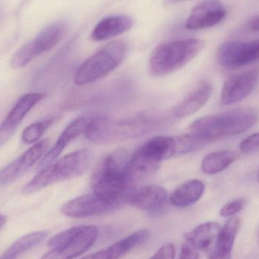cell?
Segmentation results:
<instances>
[{"label": "cell", "mask_w": 259, "mask_h": 259, "mask_svg": "<svg viewBox=\"0 0 259 259\" xmlns=\"http://www.w3.org/2000/svg\"><path fill=\"white\" fill-rule=\"evenodd\" d=\"M131 161V155L123 149L103 157L93 176L94 193L115 207L128 201L134 192L135 180Z\"/></svg>", "instance_id": "1"}, {"label": "cell", "mask_w": 259, "mask_h": 259, "mask_svg": "<svg viewBox=\"0 0 259 259\" xmlns=\"http://www.w3.org/2000/svg\"><path fill=\"white\" fill-rule=\"evenodd\" d=\"M258 112L252 108H239L199 118L192 123L189 132L206 145L245 132L258 121Z\"/></svg>", "instance_id": "2"}, {"label": "cell", "mask_w": 259, "mask_h": 259, "mask_svg": "<svg viewBox=\"0 0 259 259\" xmlns=\"http://www.w3.org/2000/svg\"><path fill=\"white\" fill-rule=\"evenodd\" d=\"M155 120L147 117L110 118L98 117L91 119L85 136L97 143H110L141 137L156 127Z\"/></svg>", "instance_id": "3"}, {"label": "cell", "mask_w": 259, "mask_h": 259, "mask_svg": "<svg viewBox=\"0 0 259 259\" xmlns=\"http://www.w3.org/2000/svg\"><path fill=\"white\" fill-rule=\"evenodd\" d=\"M93 153L87 149H79L55 160L42 167L22 189L25 195L33 194L52 184L80 176L92 161Z\"/></svg>", "instance_id": "4"}, {"label": "cell", "mask_w": 259, "mask_h": 259, "mask_svg": "<svg viewBox=\"0 0 259 259\" xmlns=\"http://www.w3.org/2000/svg\"><path fill=\"white\" fill-rule=\"evenodd\" d=\"M200 39L188 38L164 42L157 47L151 56L149 68L155 76L170 74L185 66L203 49Z\"/></svg>", "instance_id": "5"}, {"label": "cell", "mask_w": 259, "mask_h": 259, "mask_svg": "<svg viewBox=\"0 0 259 259\" xmlns=\"http://www.w3.org/2000/svg\"><path fill=\"white\" fill-rule=\"evenodd\" d=\"M126 52L127 46L123 41L109 42L80 65L74 76V83L88 84L107 75L121 65Z\"/></svg>", "instance_id": "6"}, {"label": "cell", "mask_w": 259, "mask_h": 259, "mask_svg": "<svg viewBox=\"0 0 259 259\" xmlns=\"http://www.w3.org/2000/svg\"><path fill=\"white\" fill-rule=\"evenodd\" d=\"M178 154L176 137H153L143 143L131 155V170L134 178L154 171L158 164Z\"/></svg>", "instance_id": "7"}, {"label": "cell", "mask_w": 259, "mask_h": 259, "mask_svg": "<svg viewBox=\"0 0 259 259\" xmlns=\"http://www.w3.org/2000/svg\"><path fill=\"white\" fill-rule=\"evenodd\" d=\"M68 27L65 23L51 24L42 30L31 42L21 47L11 60V66L17 69L28 65L35 58L54 48L66 34Z\"/></svg>", "instance_id": "8"}, {"label": "cell", "mask_w": 259, "mask_h": 259, "mask_svg": "<svg viewBox=\"0 0 259 259\" xmlns=\"http://www.w3.org/2000/svg\"><path fill=\"white\" fill-rule=\"evenodd\" d=\"M218 60L223 68L228 69L254 63L259 60V39L225 42L218 50Z\"/></svg>", "instance_id": "9"}, {"label": "cell", "mask_w": 259, "mask_h": 259, "mask_svg": "<svg viewBox=\"0 0 259 259\" xmlns=\"http://www.w3.org/2000/svg\"><path fill=\"white\" fill-rule=\"evenodd\" d=\"M46 97V94L31 93L18 99L0 124V149L9 142L26 115Z\"/></svg>", "instance_id": "10"}, {"label": "cell", "mask_w": 259, "mask_h": 259, "mask_svg": "<svg viewBox=\"0 0 259 259\" xmlns=\"http://www.w3.org/2000/svg\"><path fill=\"white\" fill-rule=\"evenodd\" d=\"M50 143V139H45L35 143L17 159L3 167L0 170V187L15 182L22 177L45 155Z\"/></svg>", "instance_id": "11"}, {"label": "cell", "mask_w": 259, "mask_h": 259, "mask_svg": "<svg viewBox=\"0 0 259 259\" xmlns=\"http://www.w3.org/2000/svg\"><path fill=\"white\" fill-rule=\"evenodd\" d=\"M99 230L95 226L82 225L78 232L67 243L52 249L41 259H74L84 253L98 238Z\"/></svg>", "instance_id": "12"}, {"label": "cell", "mask_w": 259, "mask_h": 259, "mask_svg": "<svg viewBox=\"0 0 259 259\" xmlns=\"http://www.w3.org/2000/svg\"><path fill=\"white\" fill-rule=\"evenodd\" d=\"M259 80V68L234 74L227 79L222 88L223 104L232 105L246 99L255 89Z\"/></svg>", "instance_id": "13"}, {"label": "cell", "mask_w": 259, "mask_h": 259, "mask_svg": "<svg viewBox=\"0 0 259 259\" xmlns=\"http://www.w3.org/2000/svg\"><path fill=\"white\" fill-rule=\"evenodd\" d=\"M116 208L95 193H92L68 201L62 206V212L68 217L83 219L100 215Z\"/></svg>", "instance_id": "14"}, {"label": "cell", "mask_w": 259, "mask_h": 259, "mask_svg": "<svg viewBox=\"0 0 259 259\" xmlns=\"http://www.w3.org/2000/svg\"><path fill=\"white\" fill-rule=\"evenodd\" d=\"M225 6L219 0H204L192 10L187 18L188 30L208 28L220 23L226 16Z\"/></svg>", "instance_id": "15"}, {"label": "cell", "mask_w": 259, "mask_h": 259, "mask_svg": "<svg viewBox=\"0 0 259 259\" xmlns=\"http://www.w3.org/2000/svg\"><path fill=\"white\" fill-rule=\"evenodd\" d=\"M167 199L165 189L158 185H149L134 191L128 202L135 208L155 214L165 208Z\"/></svg>", "instance_id": "16"}, {"label": "cell", "mask_w": 259, "mask_h": 259, "mask_svg": "<svg viewBox=\"0 0 259 259\" xmlns=\"http://www.w3.org/2000/svg\"><path fill=\"white\" fill-rule=\"evenodd\" d=\"M90 121V118L80 117L70 123L66 128L62 131L54 146L47 150L41 158L38 164V168L41 169L48 165L59 158V155L73 140L77 138L80 134H84Z\"/></svg>", "instance_id": "17"}, {"label": "cell", "mask_w": 259, "mask_h": 259, "mask_svg": "<svg viewBox=\"0 0 259 259\" xmlns=\"http://www.w3.org/2000/svg\"><path fill=\"white\" fill-rule=\"evenodd\" d=\"M149 237L150 233L149 231L140 230L118 240L107 249L94 252L81 259H119L131 249L144 243Z\"/></svg>", "instance_id": "18"}, {"label": "cell", "mask_w": 259, "mask_h": 259, "mask_svg": "<svg viewBox=\"0 0 259 259\" xmlns=\"http://www.w3.org/2000/svg\"><path fill=\"white\" fill-rule=\"evenodd\" d=\"M134 20L127 15H112L102 19L93 30V40L103 41L115 37L132 28Z\"/></svg>", "instance_id": "19"}, {"label": "cell", "mask_w": 259, "mask_h": 259, "mask_svg": "<svg viewBox=\"0 0 259 259\" xmlns=\"http://www.w3.org/2000/svg\"><path fill=\"white\" fill-rule=\"evenodd\" d=\"M212 92L210 83L203 81L181 101L174 110V114L178 118H185L196 113L209 100Z\"/></svg>", "instance_id": "20"}, {"label": "cell", "mask_w": 259, "mask_h": 259, "mask_svg": "<svg viewBox=\"0 0 259 259\" xmlns=\"http://www.w3.org/2000/svg\"><path fill=\"white\" fill-rule=\"evenodd\" d=\"M205 185L199 180H191L181 184L169 196L172 205L185 208L193 205L203 196Z\"/></svg>", "instance_id": "21"}, {"label": "cell", "mask_w": 259, "mask_h": 259, "mask_svg": "<svg viewBox=\"0 0 259 259\" xmlns=\"http://www.w3.org/2000/svg\"><path fill=\"white\" fill-rule=\"evenodd\" d=\"M240 226L238 218H231L221 228L211 253L222 257H231L236 237Z\"/></svg>", "instance_id": "22"}, {"label": "cell", "mask_w": 259, "mask_h": 259, "mask_svg": "<svg viewBox=\"0 0 259 259\" xmlns=\"http://www.w3.org/2000/svg\"><path fill=\"white\" fill-rule=\"evenodd\" d=\"M220 229V225L216 222H205L187 233L185 240L198 250L207 251L215 242Z\"/></svg>", "instance_id": "23"}, {"label": "cell", "mask_w": 259, "mask_h": 259, "mask_svg": "<svg viewBox=\"0 0 259 259\" xmlns=\"http://www.w3.org/2000/svg\"><path fill=\"white\" fill-rule=\"evenodd\" d=\"M237 159V154L233 151L225 150L208 154L202 160V171L212 175L226 170Z\"/></svg>", "instance_id": "24"}, {"label": "cell", "mask_w": 259, "mask_h": 259, "mask_svg": "<svg viewBox=\"0 0 259 259\" xmlns=\"http://www.w3.org/2000/svg\"><path fill=\"white\" fill-rule=\"evenodd\" d=\"M47 236L48 232L45 231H36L23 236L11 245L10 247L0 256V259H16L44 241Z\"/></svg>", "instance_id": "25"}, {"label": "cell", "mask_w": 259, "mask_h": 259, "mask_svg": "<svg viewBox=\"0 0 259 259\" xmlns=\"http://www.w3.org/2000/svg\"><path fill=\"white\" fill-rule=\"evenodd\" d=\"M56 118H50L27 126L21 134L23 143L27 145L38 143L44 133L54 124Z\"/></svg>", "instance_id": "26"}, {"label": "cell", "mask_w": 259, "mask_h": 259, "mask_svg": "<svg viewBox=\"0 0 259 259\" xmlns=\"http://www.w3.org/2000/svg\"><path fill=\"white\" fill-rule=\"evenodd\" d=\"M246 204V199L244 198H239L227 203L222 207L220 214L222 217H231L237 214L243 209Z\"/></svg>", "instance_id": "27"}, {"label": "cell", "mask_w": 259, "mask_h": 259, "mask_svg": "<svg viewBox=\"0 0 259 259\" xmlns=\"http://www.w3.org/2000/svg\"><path fill=\"white\" fill-rule=\"evenodd\" d=\"M240 148L243 153L258 152L259 151V132L252 134L244 139L240 143Z\"/></svg>", "instance_id": "28"}, {"label": "cell", "mask_w": 259, "mask_h": 259, "mask_svg": "<svg viewBox=\"0 0 259 259\" xmlns=\"http://www.w3.org/2000/svg\"><path fill=\"white\" fill-rule=\"evenodd\" d=\"M175 247L170 243L163 245L149 259H175Z\"/></svg>", "instance_id": "29"}, {"label": "cell", "mask_w": 259, "mask_h": 259, "mask_svg": "<svg viewBox=\"0 0 259 259\" xmlns=\"http://www.w3.org/2000/svg\"><path fill=\"white\" fill-rule=\"evenodd\" d=\"M179 259H199V250L193 245L185 241L181 247Z\"/></svg>", "instance_id": "30"}, {"label": "cell", "mask_w": 259, "mask_h": 259, "mask_svg": "<svg viewBox=\"0 0 259 259\" xmlns=\"http://www.w3.org/2000/svg\"><path fill=\"white\" fill-rule=\"evenodd\" d=\"M248 27L251 31L259 32V15L253 17L248 24Z\"/></svg>", "instance_id": "31"}, {"label": "cell", "mask_w": 259, "mask_h": 259, "mask_svg": "<svg viewBox=\"0 0 259 259\" xmlns=\"http://www.w3.org/2000/svg\"><path fill=\"white\" fill-rule=\"evenodd\" d=\"M8 217L0 212V231L4 228L5 225L7 223Z\"/></svg>", "instance_id": "32"}, {"label": "cell", "mask_w": 259, "mask_h": 259, "mask_svg": "<svg viewBox=\"0 0 259 259\" xmlns=\"http://www.w3.org/2000/svg\"><path fill=\"white\" fill-rule=\"evenodd\" d=\"M208 259H231V257H221L211 252L209 254V256H208Z\"/></svg>", "instance_id": "33"}, {"label": "cell", "mask_w": 259, "mask_h": 259, "mask_svg": "<svg viewBox=\"0 0 259 259\" xmlns=\"http://www.w3.org/2000/svg\"><path fill=\"white\" fill-rule=\"evenodd\" d=\"M187 1V0H166L168 4H177V3H181V2Z\"/></svg>", "instance_id": "34"}, {"label": "cell", "mask_w": 259, "mask_h": 259, "mask_svg": "<svg viewBox=\"0 0 259 259\" xmlns=\"http://www.w3.org/2000/svg\"><path fill=\"white\" fill-rule=\"evenodd\" d=\"M256 180L257 182L259 183V171L258 172V174H257Z\"/></svg>", "instance_id": "35"}]
</instances>
